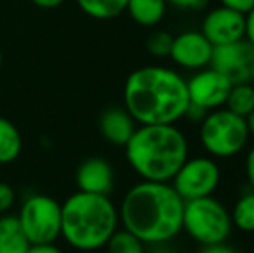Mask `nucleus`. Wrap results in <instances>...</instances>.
Instances as JSON below:
<instances>
[{"label": "nucleus", "instance_id": "1a4fd4ad", "mask_svg": "<svg viewBox=\"0 0 254 253\" xmlns=\"http://www.w3.org/2000/svg\"><path fill=\"white\" fill-rule=\"evenodd\" d=\"M232 85L234 84L214 68L207 66L197 70L187 80L189 102L192 108H197L204 113L223 108Z\"/></svg>", "mask_w": 254, "mask_h": 253}, {"label": "nucleus", "instance_id": "6ab92c4d", "mask_svg": "<svg viewBox=\"0 0 254 253\" xmlns=\"http://www.w3.org/2000/svg\"><path fill=\"white\" fill-rule=\"evenodd\" d=\"M223 108H227L228 111L246 118L254 109V85L251 82L234 84Z\"/></svg>", "mask_w": 254, "mask_h": 253}, {"label": "nucleus", "instance_id": "393cba45", "mask_svg": "<svg viewBox=\"0 0 254 253\" xmlns=\"http://www.w3.org/2000/svg\"><path fill=\"white\" fill-rule=\"evenodd\" d=\"M166 2L182 10H201L206 7L207 0H166Z\"/></svg>", "mask_w": 254, "mask_h": 253}, {"label": "nucleus", "instance_id": "423d86ee", "mask_svg": "<svg viewBox=\"0 0 254 253\" xmlns=\"http://www.w3.org/2000/svg\"><path fill=\"white\" fill-rule=\"evenodd\" d=\"M199 137L211 156L232 158L246 148L249 130L246 118L228 111L227 108H218L204 115Z\"/></svg>", "mask_w": 254, "mask_h": 253}, {"label": "nucleus", "instance_id": "b1692460", "mask_svg": "<svg viewBox=\"0 0 254 253\" xmlns=\"http://www.w3.org/2000/svg\"><path fill=\"white\" fill-rule=\"evenodd\" d=\"M220 3L223 7L235 10V12L244 14V16L254 7V0H220Z\"/></svg>", "mask_w": 254, "mask_h": 253}, {"label": "nucleus", "instance_id": "f8f14e48", "mask_svg": "<svg viewBox=\"0 0 254 253\" xmlns=\"http://www.w3.org/2000/svg\"><path fill=\"white\" fill-rule=\"evenodd\" d=\"M213 45L201 31H184L173 37L170 58L171 61L185 70H202L211 64Z\"/></svg>", "mask_w": 254, "mask_h": 253}, {"label": "nucleus", "instance_id": "c756f323", "mask_svg": "<svg viewBox=\"0 0 254 253\" xmlns=\"http://www.w3.org/2000/svg\"><path fill=\"white\" fill-rule=\"evenodd\" d=\"M31 2L40 9H56V7L63 5L66 0H31Z\"/></svg>", "mask_w": 254, "mask_h": 253}, {"label": "nucleus", "instance_id": "f3484780", "mask_svg": "<svg viewBox=\"0 0 254 253\" xmlns=\"http://www.w3.org/2000/svg\"><path fill=\"white\" fill-rule=\"evenodd\" d=\"M23 149V139L10 120L0 116V165L16 162Z\"/></svg>", "mask_w": 254, "mask_h": 253}, {"label": "nucleus", "instance_id": "2f4dec72", "mask_svg": "<svg viewBox=\"0 0 254 253\" xmlns=\"http://www.w3.org/2000/svg\"><path fill=\"white\" fill-rule=\"evenodd\" d=\"M249 82L254 85V61H253V66H251V73H249Z\"/></svg>", "mask_w": 254, "mask_h": 253}, {"label": "nucleus", "instance_id": "ddd939ff", "mask_svg": "<svg viewBox=\"0 0 254 253\" xmlns=\"http://www.w3.org/2000/svg\"><path fill=\"white\" fill-rule=\"evenodd\" d=\"M76 184L78 191L109 196L114 187L113 167L109 165V162L99 156L85 160L76 170Z\"/></svg>", "mask_w": 254, "mask_h": 253}, {"label": "nucleus", "instance_id": "0eeeda50", "mask_svg": "<svg viewBox=\"0 0 254 253\" xmlns=\"http://www.w3.org/2000/svg\"><path fill=\"white\" fill-rule=\"evenodd\" d=\"M17 222L30 245L54 243L61 236V203L47 194H33L21 205Z\"/></svg>", "mask_w": 254, "mask_h": 253}, {"label": "nucleus", "instance_id": "f03ea898", "mask_svg": "<svg viewBox=\"0 0 254 253\" xmlns=\"http://www.w3.org/2000/svg\"><path fill=\"white\" fill-rule=\"evenodd\" d=\"M184 206L170 182L142 180L128 189L118 213L125 229L142 243L159 245L180 234Z\"/></svg>", "mask_w": 254, "mask_h": 253}, {"label": "nucleus", "instance_id": "4be33fe9", "mask_svg": "<svg viewBox=\"0 0 254 253\" xmlns=\"http://www.w3.org/2000/svg\"><path fill=\"white\" fill-rule=\"evenodd\" d=\"M171 45H173V35L168 31H154L147 38L145 47L154 58H170Z\"/></svg>", "mask_w": 254, "mask_h": 253}, {"label": "nucleus", "instance_id": "f257e3e1", "mask_svg": "<svg viewBox=\"0 0 254 253\" xmlns=\"http://www.w3.org/2000/svg\"><path fill=\"white\" fill-rule=\"evenodd\" d=\"M125 109L138 125H175L187 116V80L166 66H144L125 82Z\"/></svg>", "mask_w": 254, "mask_h": 253}, {"label": "nucleus", "instance_id": "cd10ccee", "mask_svg": "<svg viewBox=\"0 0 254 253\" xmlns=\"http://www.w3.org/2000/svg\"><path fill=\"white\" fill-rule=\"evenodd\" d=\"M246 31H244V38L254 47V7L246 14Z\"/></svg>", "mask_w": 254, "mask_h": 253}, {"label": "nucleus", "instance_id": "dca6fc26", "mask_svg": "<svg viewBox=\"0 0 254 253\" xmlns=\"http://www.w3.org/2000/svg\"><path fill=\"white\" fill-rule=\"evenodd\" d=\"M30 241L21 229L17 217H0V253H26Z\"/></svg>", "mask_w": 254, "mask_h": 253}, {"label": "nucleus", "instance_id": "aec40b11", "mask_svg": "<svg viewBox=\"0 0 254 253\" xmlns=\"http://www.w3.org/2000/svg\"><path fill=\"white\" fill-rule=\"evenodd\" d=\"M232 226L242 233H254V192L249 191L235 201L230 212Z\"/></svg>", "mask_w": 254, "mask_h": 253}, {"label": "nucleus", "instance_id": "a878e982", "mask_svg": "<svg viewBox=\"0 0 254 253\" xmlns=\"http://www.w3.org/2000/svg\"><path fill=\"white\" fill-rule=\"evenodd\" d=\"M246 177H248V184L254 192V146L249 149L248 156H246Z\"/></svg>", "mask_w": 254, "mask_h": 253}, {"label": "nucleus", "instance_id": "473e14b6", "mask_svg": "<svg viewBox=\"0 0 254 253\" xmlns=\"http://www.w3.org/2000/svg\"><path fill=\"white\" fill-rule=\"evenodd\" d=\"M0 66H2V51H0Z\"/></svg>", "mask_w": 254, "mask_h": 253}, {"label": "nucleus", "instance_id": "7ed1b4c3", "mask_svg": "<svg viewBox=\"0 0 254 253\" xmlns=\"http://www.w3.org/2000/svg\"><path fill=\"white\" fill-rule=\"evenodd\" d=\"M125 155L142 180L171 182L189 158V144L177 125H138L125 144Z\"/></svg>", "mask_w": 254, "mask_h": 253}, {"label": "nucleus", "instance_id": "c85d7f7f", "mask_svg": "<svg viewBox=\"0 0 254 253\" xmlns=\"http://www.w3.org/2000/svg\"><path fill=\"white\" fill-rule=\"evenodd\" d=\"M26 253H63V252L54 243H40V245H30Z\"/></svg>", "mask_w": 254, "mask_h": 253}, {"label": "nucleus", "instance_id": "72a5a7b5", "mask_svg": "<svg viewBox=\"0 0 254 253\" xmlns=\"http://www.w3.org/2000/svg\"><path fill=\"white\" fill-rule=\"evenodd\" d=\"M145 253H147V252H145Z\"/></svg>", "mask_w": 254, "mask_h": 253}, {"label": "nucleus", "instance_id": "a211bd4d", "mask_svg": "<svg viewBox=\"0 0 254 253\" xmlns=\"http://www.w3.org/2000/svg\"><path fill=\"white\" fill-rule=\"evenodd\" d=\"M128 0H76L81 12L99 21L114 19L125 12Z\"/></svg>", "mask_w": 254, "mask_h": 253}, {"label": "nucleus", "instance_id": "9b49d317", "mask_svg": "<svg viewBox=\"0 0 254 253\" xmlns=\"http://www.w3.org/2000/svg\"><path fill=\"white\" fill-rule=\"evenodd\" d=\"M246 17L244 14L235 12L228 7H214L204 16L201 33L211 42L213 47L216 45L232 44L244 38Z\"/></svg>", "mask_w": 254, "mask_h": 253}, {"label": "nucleus", "instance_id": "39448f33", "mask_svg": "<svg viewBox=\"0 0 254 253\" xmlns=\"http://www.w3.org/2000/svg\"><path fill=\"white\" fill-rule=\"evenodd\" d=\"M232 229L234 226L230 220V212L214 196L185 201L182 231H185L199 245L206 247L225 243Z\"/></svg>", "mask_w": 254, "mask_h": 253}, {"label": "nucleus", "instance_id": "4468645a", "mask_svg": "<svg viewBox=\"0 0 254 253\" xmlns=\"http://www.w3.org/2000/svg\"><path fill=\"white\" fill-rule=\"evenodd\" d=\"M137 122L125 108H109L99 118V130L109 144L125 148L133 135Z\"/></svg>", "mask_w": 254, "mask_h": 253}, {"label": "nucleus", "instance_id": "2eb2a0df", "mask_svg": "<svg viewBox=\"0 0 254 253\" xmlns=\"http://www.w3.org/2000/svg\"><path fill=\"white\" fill-rule=\"evenodd\" d=\"M166 0H128L127 12L140 26H156L166 16Z\"/></svg>", "mask_w": 254, "mask_h": 253}, {"label": "nucleus", "instance_id": "5701e85b", "mask_svg": "<svg viewBox=\"0 0 254 253\" xmlns=\"http://www.w3.org/2000/svg\"><path fill=\"white\" fill-rule=\"evenodd\" d=\"M16 201V191L7 182H0V215L9 212Z\"/></svg>", "mask_w": 254, "mask_h": 253}, {"label": "nucleus", "instance_id": "20e7f679", "mask_svg": "<svg viewBox=\"0 0 254 253\" xmlns=\"http://www.w3.org/2000/svg\"><path fill=\"white\" fill-rule=\"evenodd\" d=\"M118 222L120 213L109 196L78 191L61 205V236L80 252L106 247Z\"/></svg>", "mask_w": 254, "mask_h": 253}, {"label": "nucleus", "instance_id": "6e6552de", "mask_svg": "<svg viewBox=\"0 0 254 253\" xmlns=\"http://www.w3.org/2000/svg\"><path fill=\"white\" fill-rule=\"evenodd\" d=\"M220 180L221 172L218 163L213 158L195 156L185 160L170 184L184 201H189L204 196H213V192L220 186Z\"/></svg>", "mask_w": 254, "mask_h": 253}, {"label": "nucleus", "instance_id": "9d476101", "mask_svg": "<svg viewBox=\"0 0 254 253\" xmlns=\"http://www.w3.org/2000/svg\"><path fill=\"white\" fill-rule=\"evenodd\" d=\"M253 61L254 47L246 38H242L232 44L213 47L209 66L225 75L232 84H242V82H249Z\"/></svg>", "mask_w": 254, "mask_h": 253}, {"label": "nucleus", "instance_id": "7c9ffc66", "mask_svg": "<svg viewBox=\"0 0 254 253\" xmlns=\"http://www.w3.org/2000/svg\"><path fill=\"white\" fill-rule=\"evenodd\" d=\"M246 123H248V130H249V135L254 137V109L246 116Z\"/></svg>", "mask_w": 254, "mask_h": 253}, {"label": "nucleus", "instance_id": "412c9836", "mask_svg": "<svg viewBox=\"0 0 254 253\" xmlns=\"http://www.w3.org/2000/svg\"><path fill=\"white\" fill-rule=\"evenodd\" d=\"M107 253H145V243L127 229L114 231L106 243Z\"/></svg>", "mask_w": 254, "mask_h": 253}, {"label": "nucleus", "instance_id": "bb28decb", "mask_svg": "<svg viewBox=\"0 0 254 253\" xmlns=\"http://www.w3.org/2000/svg\"><path fill=\"white\" fill-rule=\"evenodd\" d=\"M199 253H239L234 247H228L227 243H216V245H206L202 247Z\"/></svg>", "mask_w": 254, "mask_h": 253}]
</instances>
